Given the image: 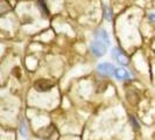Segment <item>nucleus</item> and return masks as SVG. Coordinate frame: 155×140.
I'll return each instance as SVG.
<instances>
[{
    "label": "nucleus",
    "instance_id": "obj_1",
    "mask_svg": "<svg viewBox=\"0 0 155 140\" xmlns=\"http://www.w3.org/2000/svg\"><path fill=\"white\" fill-rule=\"evenodd\" d=\"M53 86H54V82H51L50 79H45V78L38 79V81L34 83V88H35V90H36V91H40V92H46V91H49Z\"/></svg>",
    "mask_w": 155,
    "mask_h": 140
},
{
    "label": "nucleus",
    "instance_id": "obj_2",
    "mask_svg": "<svg viewBox=\"0 0 155 140\" xmlns=\"http://www.w3.org/2000/svg\"><path fill=\"white\" fill-rule=\"evenodd\" d=\"M106 49H107V46L106 45H104L103 42L101 41H93L92 45H91V52H92L93 55H96V56H98V57H101L103 55H105L106 53Z\"/></svg>",
    "mask_w": 155,
    "mask_h": 140
},
{
    "label": "nucleus",
    "instance_id": "obj_3",
    "mask_svg": "<svg viewBox=\"0 0 155 140\" xmlns=\"http://www.w3.org/2000/svg\"><path fill=\"white\" fill-rule=\"evenodd\" d=\"M97 70L103 74V75H106V76H110V75H112V74H114V65L113 64H111V63H101L98 67H97Z\"/></svg>",
    "mask_w": 155,
    "mask_h": 140
},
{
    "label": "nucleus",
    "instance_id": "obj_4",
    "mask_svg": "<svg viewBox=\"0 0 155 140\" xmlns=\"http://www.w3.org/2000/svg\"><path fill=\"white\" fill-rule=\"evenodd\" d=\"M112 56H113L120 64H123V65L128 64V58H127V56H126V55L123 53V50H120L119 48H114V49H113Z\"/></svg>",
    "mask_w": 155,
    "mask_h": 140
},
{
    "label": "nucleus",
    "instance_id": "obj_5",
    "mask_svg": "<svg viewBox=\"0 0 155 140\" xmlns=\"http://www.w3.org/2000/svg\"><path fill=\"white\" fill-rule=\"evenodd\" d=\"M96 40H97V41H101V42H103L104 45H106L107 47L110 46L109 34L106 33V31H105V29H103V28H101V29H98V31H97V33H96Z\"/></svg>",
    "mask_w": 155,
    "mask_h": 140
},
{
    "label": "nucleus",
    "instance_id": "obj_6",
    "mask_svg": "<svg viewBox=\"0 0 155 140\" xmlns=\"http://www.w3.org/2000/svg\"><path fill=\"white\" fill-rule=\"evenodd\" d=\"M114 76L118 79H126V78H131V74L124 68H117L114 70Z\"/></svg>",
    "mask_w": 155,
    "mask_h": 140
},
{
    "label": "nucleus",
    "instance_id": "obj_7",
    "mask_svg": "<svg viewBox=\"0 0 155 140\" xmlns=\"http://www.w3.org/2000/svg\"><path fill=\"white\" fill-rule=\"evenodd\" d=\"M148 19H149L150 21H155V13H152V14H149V15H148Z\"/></svg>",
    "mask_w": 155,
    "mask_h": 140
}]
</instances>
